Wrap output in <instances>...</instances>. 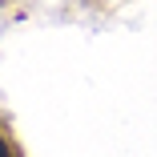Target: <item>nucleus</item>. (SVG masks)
<instances>
[{
    "label": "nucleus",
    "instance_id": "f257e3e1",
    "mask_svg": "<svg viewBox=\"0 0 157 157\" xmlns=\"http://www.w3.org/2000/svg\"><path fill=\"white\" fill-rule=\"evenodd\" d=\"M0 157H12V149L4 145V137H0Z\"/></svg>",
    "mask_w": 157,
    "mask_h": 157
}]
</instances>
